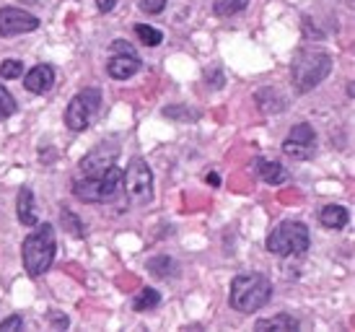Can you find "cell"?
I'll list each match as a JSON object with an SVG mask.
<instances>
[{
    "mask_svg": "<svg viewBox=\"0 0 355 332\" xmlns=\"http://www.w3.org/2000/svg\"><path fill=\"white\" fill-rule=\"evenodd\" d=\"M37 229L31 231L24 244H21V260H24V270L31 278H40L52 267L55 254H58V239H55V229L50 224H34Z\"/></svg>",
    "mask_w": 355,
    "mask_h": 332,
    "instance_id": "obj_1",
    "label": "cell"
},
{
    "mask_svg": "<svg viewBox=\"0 0 355 332\" xmlns=\"http://www.w3.org/2000/svg\"><path fill=\"white\" fill-rule=\"evenodd\" d=\"M329 70H332L329 52L304 47L298 49L293 63H291V78H293V86H296L298 94H309L329 76Z\"/></svg>",
    "mask_w": 355,
    "mask_h": 332,
    "instance_id": "obj_2",
    "label": "cell"
},
{
    "mask_svg": "<svg viewBox=\"0 0 355 332\" xmlns=\"http://www.w3.org/2000/svg\"><path fill=\"white\" fill-rule=\"evenodd\" d=\"M272 296V283L267 281L265 275L259 273H244L234 278L231 283V296L228 304L241 314H252L257 309H262Z\"/></svg>",
    "mask_w": 355,
    "mask_h": 332,
    "instance_id": "obj_3",
    "label": "cell"
},
{
    "mask_svg": "<svg viewBox=\"0 0 355 332\" xmlns=\"http://www.w3.org/2000/svg\"><path fill=\"white\" fill-rule=\"evenodd\" d=\"M267 249L277 257H293L309 249V229L301 221H280L267 234Z\"/></svg>",
    "mask_w": 355,
    "mask_h": 332,
    "instance_id": "obj_4",
    "label": "cell"
},
{
    "mask_svg": "<svg viewBox=\"0 0 355 332\" xmlns=\"http://www.w3.org/2000/svg\"><path fill=\"white\" fill-rule=\"evenodd\" d=\"M119 187H122V172L117 166H109L101 174L78 179L73 185V195L86 203H107L112 197H117Z\"/></svg>",
    "mask_w": 355,
    "mask_h": 332,
    "instance_id": "obj_5",
    "label": "cell"
},
{
    "mask_svg": "<svg viewBox=\"0 0 355 332\" xmlns=\"http://www.w3.org/2000/svg\"><path fill=\"white\" fill-rule=\"evenodd\" d=\"M99 107H101L99 88H83V91H78L76 97L70 99L68 109H65V125H68L73 133L86 130L91 119L96 117Z\"/></svg>",
    "mask_w": 355,
    "mask_h": 332,
    "instance_id": "obj_6",
    "label": "cell"
},
{
    "mask_svg": "<svg viewBox=\"0 0 355 332\" xmlns=\"http://www.w3.org/2000/svg\"><path fill=\"white\" fill-rule=\"evenodd\" d=\"M122 185L128 190L132 203L138 206H148L153 200V172L143 158H132L128 172H122Z\"/></svg>",
    "mask_w": 355,
    "mask_h": 332,
    "instance_id": "obj_7",
    "label": "cell"
},
{
    "mask_svg": "<svg viewBox=\"0 0 355 332\" xmlns=\"http://www.w3.org/2000/svg\"><path fill=\"white\" fill-rule=\"evenodd\" d=\"M316 151V133L309 122H298L283 140V153L291 158H311Z\"/></svg>",
    "mask_w": 355,
    "mask_h": 332,
    "instance_id": "obj_8",
    "label": "cell"
},
{
    "mask_svg": "<svg viewBox=\"0 0 355 332\" xmlns=\"http://www.w3.org/2000/svg\"><path fill=\"white\" fill-rule=\"evenodd\" d=\"M40 29V19L21 8H0V37H19V34H29V31Z\"/></svg>",
    "mask_w": 355,
    "mask_h": 332,
    "instance_id": "obj_9",
    "label": "cell"
},
{
    "mask_svg": "<svg viewBox=\"0 0 355 332\" xmlns=\"http://www.w3.org/2000/svg\"><path fill=\"white\" fill-rule=\"evenodd\" d=\"M117 156H119L117 143H114V140H104V143H99L89 156L80 161V169H83L86 176H96V174H101V172H107L109 166H114Z\"/></svg>",
    "mask_w": 355,
    "mask_h": 332,
    "instance_id": "obj_10",
    "label": "cell"
},
{
    "mask_svg": "<svg viewBox=\"0 0 355 332\" xmlns=\"http://www.w3.org/2000/svg\"><path fill=\"white\" fill-rule=\"evenodd\" d=\"M140 65H143V63H140V58L135 52H119V55H114V58L109 60L107 73L114 81H128L130 76L138 73Z\"/></svg>",
    "mask_w": 355,
    "mask_h": 332,
    "instance_id": "obj_11",
    "label": "cell"
},
{
    "mask_svg": "<svg viewBox=\"0 0 355 332\" xmlns=\"http://www.w3.org/2000/svg\"><path fill=\"white\" fill-rule=\"evenodd\" d=\"M24 86L29 94H47L52 86H55V68L52 65H37V68H31L26 73V81H24Z\"/></svg>",
    "mask_w": 355,
    "mask_h": 332,
    "instance_id": "obj_12",
    "label": "cell"
},
{
    "mask_svg": "<svg viewBox=\"0 0 355 332\" xmlns=\"http://www.w3.org/2000/svg\"><path fill=\"white\" fill-rule=\"evenodd\" d=\"M254 172L259 179H265L267 185H283L288 179V172L275 161H267V158H254Z\"/></svg>",
    "mask_w": 355,
    "mask_h": 332,
    "instance_id": "obj_13",
    "label": "cell"
},
{
    "mask_svg": "<svg viewBox=\"0 0 355 332\" xmlns=\"http://www.w3.org/2000/svg\"><path fill=\"white\" fill-rule=\"evenodd\" d=\"M301 324H298L296 317H291V314H277V317H267V319H257L254 330L259 332H293L298 330Z\"/></svg>",
    "mask_w": 355,
    "mask_h": 332,
    "instance_id": "obj_14",
    "label": "cell"
},
{
    "mask_svg": "<svg viewBox=\"0 0 355 332\" xmlns=\"http://www.w3.org/2000/svg\"><path fill=\"white\" fill-rule=\"evenodd\" d=\"M16 213H19V221L24 226H34L37 224V213H34V192L29 187H21L19 197H16Z\"/></svg>",
    "mask_w": 355,
    "mask_h": 332,
    "instance_id": "obj_15",
    "label": "cell"
},
{
    "mask_svg": "<svg viewBox=\"0 0 355 332\" xmlns=\"http://www.w3.org/2000/svg\"><path fill=\"white\" fill-rule=\"evenodd\" d=\"M347 208L345 206H324L319 213V221L324 229H343L347 224Z\"/></svg>",
    "mask_w": 355,
    "mask_h": 332,
    "instance_id": "obj_16",
    "label": "cell"
},
{
    "mask_svg": "<svg viewBox=\"0 0 355 332\" xmlns=\"http://www.w3.org/2000/svg\"><path fill=\"white\" fill-rule=\"evenodd\" d=\"M158 301H161V293L156 288H140V293L132 299V309L135 312H150L158 306Z\"/></svg>",
    "mask_w": 355,
    "mask_h": 332,
    "instance_id": "obj_17",
    "label": "cell"
},
{
    "mask_svg": "<svg viewBox=\"0 0 355 332\" xmlns=\"http://www.w3.org/2000/svg\"><path fill=\"white\" fill-rule=\"evenodd\" d=\"M148 270L153 275H158V278H168V275L177 273V263L171 257H166V254L164 257H153L148 263Z\"/></svg>",
    "mask_w": 355,
    "mask_h": 332,
    "instance_id": "obj_18",
    "label": "cell"
},
{
    "mask_svg": "<svg viewBox=\"0 0 355 332\" xmlns=\"http://www.w3.org/2000/svg\"><path fill=\"white\" fill-rule=\"evenodd\" d=\"M135 37H138L146 47H158V44L164 42V34L158 29H153V26H148V24H138V26H135Z\"/></svg>",
    "mask_w": 355,
    "mask_h": 332,
    "instance_id": "obj_19",
    "label": "cell"
},
{
    "mask_svg": "<svg viewBox=\"0 0 355 332\" xmlns=\"http://www.w3.org/2000/svg\"><path fill=\"white\" fill-rule=\"evenodd\" d=\"M247 6H249V0H218L216 6H213V10H216V16L226 19V16H234L239 10H244Z\"/></svg>",
    "mask_w": 355,
    "mask_h": 332,
    "instance_id": "obj_20",
    "label": "cell"
},
{
    "mask_svg": "<svg viewBox=\"0 0 355 332\" xmlns=\"http://www.w3.org/2000/svg\"><path fill=\"white\" fill-rule=\"evenodd\" d=\"M13 112H16V99L10 97V91L0 81V119H8Z\"/></svg>",
    "mask_w": 355,
    "mask_h": 332,
    "instance_id": "obj_21",
    "label": "cell"
},
{
    "mask_svg": "<svg viewBox=\"0 0 355 332\" xmlns=\"http://www.w3.org/2000/svg\"><path fill=\"white\" fill-rule=\"evenodd\" d=\"M21 73H24V65H21V60H3V65H0V78H3V81L19 78Z\"/></svg>",
    "mask_w": 355,
    "mask_h": 332,
    "instance_id": "obj_22",
    "label": "cell"
},
{
    "mask_svg": "<svg viewBox=\"0 0 355 332\" xmlns=\"http://www.w3.org/2000/svg\"><path fill=\"white\" fill-rule=\"evenodd\" d=\"M164 115H166V117H174V119H198L200 115L198 112H192V109H187V107H166L164 109Z\"/></svg>",
    "mask_w": 355,
    "mask_h": 332,
    "instance_id": "obj_23",
    "label": "cell"
},
{
    "mask_svg": "<svg viewBox=\"0 0 355 332\" xmlns=\"http://www.w3.org/2000/svg\"><path fill=\"white\" fill-rule=\"evenodd\" d=\"M62 224H65V229H68V234H73V236H83L80 221H78V218H76L73 213H68V210H62Z\"/></svg>",
    "mask_w": 355,
    "mask_h": 332,
    "instance_id": "obj_24",
    "label": "cell"
},
{
    "mask_svg": "<svg viewBox=\"0 0 355 332\" xmlns=\"http://www.w3.org/2000/svg\"><path fill=\"white\" fill-rule=\"evenodd\" d=\"M138 6L146 10V13L156 16V13H161V10L166 8V0H138Z\"/></svg>",
    "mask_w": 355,
    "mask_h": 332,
    "instance_id": "obj_25",
    "label": "cell"
},
{
    "mask_svg": "<svg viewBox=\"0 0 355 332\" xmlns=\"http://www.w3.org/2000/svg\"><path fill=\"white\" fill-rule=\"evenodd\" d=\"M21 327H24V319H21L19 314H13V317L0 322V332H16V330H21Z\"/></svg>",
    "mask_w": 355,
    "mask_h": 332,
    "instance_id": "obj_26",
    "label": "cell"
},
{
    "mask_svg": "<svg viewBox=\"0 0 355 332\" xmlns=\"http://www.w3.org/2000/svg\"><path fill=\"white\" fill-rule=\"evenodd\" d=\"M114 6H117V0H96V8H99L101 13H109V10H114Z\"/></svg>",
    "mask_w": 355,
    "mask_h": 332,
    "instance_id": "obj_27",
    "label": "cell"
},
{
    "mask_svg": "<svg viewBox=\"0 0 355 332\" xmlns=\"http://www.w3.org/2000/svg\"><path fill=\"white\" fill-rule=\"evenodd\" d=\"M112 49H114V52H135L128 42H114V44H112Z\"/></svg>",
    "mask_w": 355,
    "mask_h": 332,
    "instance_id": "obj_28",
    "label": "cell"
},
{
    "mask_svg": "<svg viewBox=\"0 0 355 332\" xmlns=\"http://www.w3.org/2000/svg\"><path fill=\"white\" fill-rule=\"evenodd\" d=\"M207 182H210L213 187H218V182H220V176H218V174H207Z\"/></svg>",
    "mask_w": 355,
    "mask_h": 332,
    "instance_id": "obj_29",
    "label": "cell"
}]
</instances>
